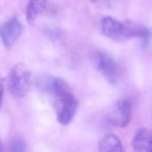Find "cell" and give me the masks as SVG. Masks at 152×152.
<instances>
[{"label": "cell", "mask_w": 152, "mask_h": 152, "mask_svg": "<svg viewBox=\"0 0 152 152\" xmlns=\"http://www.w3.org/2000/svg\"><path fill=\"white\" fill-rule=\"evenodd\" d=\"M53 96H54L53 107H54L58 123H61V125L70 124L78 107L77 99L70 92L69 87L55 92Z\"/></svg>", "instance_id": "6da1fadb"}, {"label": "cell", "mask_w": 152, "mask_h": 152, "mask_svg": "<svg viewBox=\"0 0 152 152\" xmlns=\"http://www.w3.org/2000/svg\"><path fill=\"white\" fill-rule=\"evenodd\" d=\"M31 74L24 64H17L9 75V89L15 97H23L30 87Z\"/></svg>", "instance_id": "7a4b0ae2"}, {"label": "cell", "mask_w": 152, "mask_h": 152, "mask_svg": "<svg viewBox=\"0 0 152 152\" xmlns=\"http://www.w3.org/2000/svg\"><path fill=\"white\" fill-rule=\"evenodd\" d=\"M94 61L97 70L106 80L110 83H117L120 76V69L116 61L105 52H97Z\"/></svg>", "instance_id": "3957f363"}, {"label": "cell", "mask_w": 152, "mask_h": 152, "mask_svg": "<svg viewBox=\"0 0 152 152\" xmlns=\"http://www.w3.org/2000/svg\"><path fill=\"white\" fill-rule=\"evenodd\" d=\"M132 108L128 100H120L116 103L112 112L108 114L107 121L117 127H125L128 125L131 119Z\"/></svg>", "instance_id": "277c9868"}, {"label": "cell", "mask_w": 152, "mask_h": 152, "mask_svg": "<svg viewBox=\"0 0 152 152\" xmlns=\"http://www.w3.org/2000/svg\"><path fill=\"white\" fill-rule=\"evenodd\" d=\"M23 26L17 18H12L0 26V38L7 48H11L21 36Z\"/></svg>", "instance_id": "5b68a950"}, {"label": "cell", "mask_w": 152, "mask_h": 152, "mask_svg": "<svg viewBox=\"0 0 152 152\" xmlns=\"http://www.w3.org/2000/svg\"><path fill=\"white\" fill-rule=\"evenodd\" d=\"M101 31L113 40L127 39V21H118L112 17H105L101 21Z\"/></svg>", "instance_id": "8992f818"}, {"label": "cell", "mask_w": 152, "mask_h": 152, "mask_svg": "<svg viewBox=\"0 0 152 152\" xmlns=\"http://www.w3.org/2000/svg\"><path fill=\"white\" fill-rule=\"evenodd\" d=\"M134 152H152V133L147 129H141L132 140Z\"/></svg>", "instance_id": "52a82bcc"}, {"label": "cell", "mask_w": 152, "mask_h": 152, "mask_svg": "<svg viewBox=\"0 0 152 152\" xmlns=\"http://www.w3.org/2000/svg\"><path fill=\"white\" fill-rule=\"evenodd\" d=\"M98 150L99 152H124L120 139L113 133H108L99 140Z\"/></svg>", "instance_id": "ba28073f"}, {"label": "cell", "mask_w": 152, "mask_h": 152, "mask_svg": "<svg viewBox=\"0 0 152 152\" xmlns=\"http://www.w3.org/2000/svg\"><path fill=\"white\" fill-rule=\"evenodd\" d=\"M48 0H29L26 7V19L27 22L32 24L37 18L45 11Z\"/></svg>", "instance_id": "9c48e42d"}, {"label": "cell", "mask_w": 152, "mask_h": 152, "mask_svg": "<svg viewBox=\"0 0 152 152\" xmlns=\"http://www.w3.org/2000/svg\"><path fill=\"white\" fill-rule=\"evenodd\" d=\"M11 152H26L25 145L21 140H15L12 143L11 146Z\"/></svg>", "instance_id": "30bf717a"}, {"label": "cell", "mask_w": 152, "mask_h": 152, "mask_svg": "<svg viewBox=\"0 0 152 152\" xmlns=\"http://www.w3.org/2000/svg\"><path fill=\"white\" fill-rule=\"evenodd\" d=\"M3 91H4V88H3V79L0 77V108H1V104H2Z\"/></svg>", "instance_id": "8fae6325"}, {"label": "cell", "mask_w": 152, "mask_h": 152, "mask_svg": "<svg viewBox=\"0 0 152 152\" xmlns=\"http://www.w3.org/2000/svg\"><path fill=\"white\" fill-rule=\"evenodd\" d=\"M0 152H2V144H1V141H0Z\"/></svg>", "instance_id": "7c38bea8"}, {"label": "cell", "mask_w": 152, "mask_h": 152, "mask_svg": "<svg viewBox=\"0 0 152 152\" xmlns=\"http://www.w3.org/2000/svg\"><path fill=\"white\" fill-rule=\"evenodd\" d=\"M91 1H93V2H96V1H97V0H91Z\"/></svg>", "instance_id": "4fadbf2b"}]
</instances>
